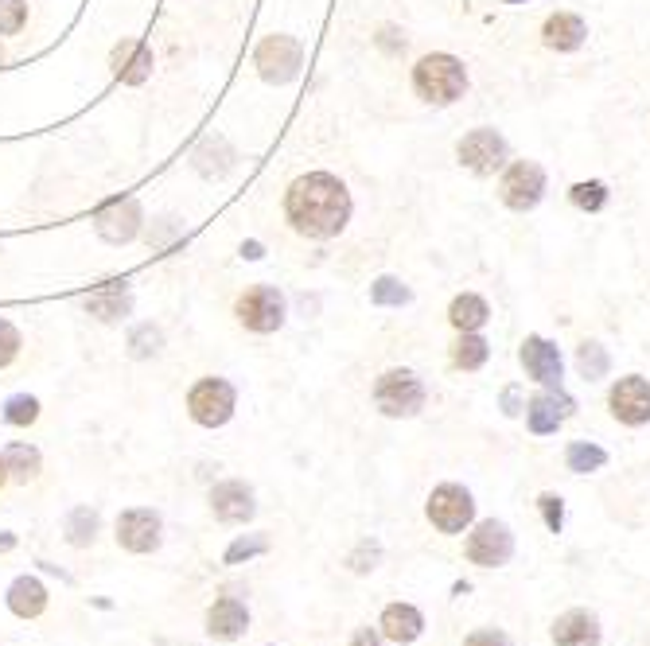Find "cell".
Instances as JSON below:
<instances>
[{
  "label": "cell",
  "instance_id": "obj_20",
  "mask_svg": "<svg viewBox=\"0 0 650 646\" xmlns=\"http://www.w3.org/2000/svg\"><path fill=\"white\" fill-rule=\"evenodd\" d=\"M584 36H588V28H584V20L577 12H553L542 28V39L549 51H577Z\"/></svg>",
  "mask_w": 650,
  "mask_h": 646
},
{
  "label": "cell",
  "instance_id": "obj_35",
  "mask_svg": "<svg viewBox=\"0 0 650 646\" xmlns=\"http://www.w3.org/2000/svg\"><path fill=\"white\" fill-rule=\"evenodd\" d=\"M28 24V4L24 0H0V36H16Z\"/></svg>",
  "mask_w": 650,
  "mask_h": 646
},
{
  "label": "cell",
  "instance_id": "obj_4",
  "mask_svg": "<svg viewBox=\"0 0 650 646\" xmlns=\"http://www.w3.org/2000/svg\"><path fill=\"white\" fill-rule=\"evenodd\" d=\"M234 401L238 397H234V386L226 378H203L187 394V413H191L195 425L218 429V425H226L234 417Z\"/></svg>",
  "mask_w": 650,
  "mask_h": 646
},
{
  "label": "cell",
  "instance_id": "obj_8",
  "mask_svg": "<svg viewBox=\"0 0 650 646\" xmlns=\"http://www.w3.org/2000/svg\"><path fill=\"white\" fill-rule=\"evenodd\" d=\"M141 203L133 199V195H121V199H109L106 207L94 215V226H98V234H102V242L109 246H125V242H133L137 234H141Z\"/></svg>",
  "mask_w": 650,
  "mask_h": 646
},
{
  "label": "cell",
  "instance_id": "obj_15",
  "mask_svg": "<svg viewBox=\"0 0 650 646\" xmlns=\"http://www.w3.org/2000/svg\"><path fill=\"white\" fill-rule=\"evenodd\" d=\"M211 510H215L218 522L238 526V522H250L257 503H253V491L246 487V483L226 479V483H218L215 491H211Z\"/></svg>",
  "mask_w": 650,
  "mask_h": 646
},
{
  "label": "cell",
  "instance_id": "obj_44",
  "mask_svg": "<svg viewBox=\"0 0 650 646\" xmlns=\"http://www.w3.org/2000/svg\"><path fill=\"white\" fill-rule=\"evenodd\" d=\"M8 549H16V538L12 534H0V553H8Z\"/></svg>",
  "mask_w": 650,
  "mask_h": 646
},
{
  "label": "cell",
  "instance_id": "obj_6",
  "mask_svg": "<svg viewBox=\"0 0 650 646\" xmlns=\"http://www.w3.org/2000/svg\"><path fill=\"white\" fill-rule=\"evenodd\" d=\"M238 320L242 327H250L257 335H269L285 323V296L277 292L273 285H253L238 296Z\"/></svg>",
  "mask_w": 650,
  "mask_h": 646
},
{
  "label": "cell",
  "instance_id": "obj_46",
  "mask_svg": "<svg viewBox=\"0 0 650 646\" xmlns=\"http://www.w3.org/2000/svg\"><path fill=\"white\" fill-rule=\"evenodd\" d=\"M0 63H4V47H0Z\"/></svg>",
  "mask_w": 650,
  "mask_h": 646
},
{
  "label": "cell",
  "instance_id": "obj_42",
  "mask_svg": "<svg viewBox=\"0 0 650 646\" xmlns=\"http://www.w3.org/2000/svg\"><path fill=\"white\" fill-rule=\"evenodd\" d=\"M351 646H382V639L370 631V627H362V631H355V639H351Z\"/></svg>",
  "mask_w": 650,
  "mask_h": 646
},
{
  "label": "cell",
  "instance_id": "obj_29",
  "mask_svg": "<svg viewBox=\"0 0 650 646\" xmlns=\"http://www.w3.org/2000/svg\"><path fill=\"white\" fill-rule=\"evenodd\" d=\"M98 534V514L90 506H74L71 518H67V541L71 545H90Z\"/></svg>",
  "mask_w": 650,
  "mask_h": 646
},
{
  "label": "cell",
  "instance_id": "obj_2",
  "mask_svg": "<svg viewBox=\"0 0 650 646\" xmlns=\"http://www.w3.org/2000/svg\"><path fill=\"white\" fill-rule=\"evenodd\" d=\"M413 90L429 102V106H452L456 98H464L468 90V71L456 55L433 51L413 67Z\"/></svg>",
  "mask_w": 650,
  "mask_h": 646
},
{
  "label": "cell",
  "instance_id": "obj_25",
  "mask_svg": "<svg viewBox=\"0 0 650 646\" xmlns=\"http://www.w3.org/2000/svg\"><path fill=\"white\" fill-rule=\"evenodd\" d=\"M4 467H8V475L12 479H20V483H28V479H36L43 460H39V452L32 444H8L4 448Z\"/></svg>",
  "mask_w": 650,
  "mask_h": 646
},
{
  "label": "cell",
  "instance_id": "obj_39",
  "mask_svg": "<svg viewBox=\"0 0 650 646\" xmlns=\"http://www.w3.org/2000/svg\"><path fill=\"white\" fill-rule=\"evenodd\" d=\"M464 646H510V639H506L503 631H475Z\"/></svg>",
  "mask_w": 650,
  "mask_h": 646
},
{
  "label": "cell",
  "instance_id": "obj_18",
  "mask_svg": "<svg viewBox=\"0 0 650 646\" xmlns=\"http://www.w3.org/2000/svg\"><path fill=\"white\" fill-rule=\"evenodd\" d=\"M553 643L557 646H600V623L588 611H565L553 623Z\"/></svg>",
  "mask_w": 650,
  "mask_h": 646
},
{
  "label": "cell",
  "instance_id": "obj_26",
  "mask_svg": "<svg viewBox=\"0 0 650 646\" xmlns=\"http://www.w3.org/2000/svg\"><path fill=\"white\" fill-rule=\"evenodd\" d=\"M487 355H491V347H487V339L475 335V331H464L460 343L452 347V362H456L460 370H479V366L487 362Z\"/></svg>",
  "mask_w": 650,
  "mask_h": 646
},
{
  "label": "cell",
  "instance_id": "obj_3",
  "mask_svg": "<svg viewBox=\"0 0 650 646\" xmlns=\"http://www.w3.org/2000/svg\"><path fill=\"white\" fill-rule=\"evenodd\" d=\"M374 401L386 417H417L425 409V386L413 370H386L374 386Z\"/></svg>",
  "mask_w": 650,
  "mask_h": 646
},
{
  "label": "cell",
  "instance_id": "obj_27",
  "mask_svg": "<svg viewBox=\"0 0 650 646\" xmlns=\"http://www.w3.org/2000/svg\"><path fill=\"white\" fill-rule=\"evenodd\" d=\"M565 460H569V471H577V475H588V471H600V467L608 464V452L604 448H596V444H569V452H565Z\"/></svg>",
  "mask_w": 650,
  "mask_h": 646
},
{
  "label": "cell",
  "instance_id": "obj_19",
  "mask_svg": "<svg viewBox=\"0 0 650 646\" xmlns=\"http://www.w3.org/2000/svg\"><path fill=\"white\" fill-rule=\"evenodd\" d=\"M250 627V611H246V604H238L234 596H222V600H215V608L207 611V631L215 635V639H238L242 631Z\"/></svg>",
  "mask_w": 650,
  "mask_h": 646
},
{
  "label": "cell",
  "instance_id": "obj_28",
  "mask_svg": "<svg viewBox=\"0 0 650 646\" xmlns=\"http://www.w3.org/2000/svg\"><path fill=\"white\" fill-rule=\"evenodd\" d=\"M160 347H164V331L160 327H152V323L133 327V335H129V355L133 359H156Z\"/></svg>",
  "mask_w": 650,
  "mask_h": 646
},
{
  "label": "cell",
  "instance_id": "obj_12",
  "mask_svg": "<svg viewBox=\"0 0 650 646\" xmlns=\"http://www.w3.org/2000/svg\"><path fill=\"white\" fill-rule=\"evenodd\" d=\"M608 405H612V417L623 421V425H647L650 421V382L639 378V374H627L619 378L608 394Z\"/></svg>",
  "mask_w": 650,
  "mask_h": 646
},
{
  "label": "cell",
  "instance_id": "obj_1",
  "mask_svg": "<svg viewBox=\"0 0 650 646\" xmlns=\"http://www.w3.org/2000/svg\"><path fill=\"white\" fill-rule=\"evenodd\" d=\"M285 215L304 238H335L351 218V191L331 172H308L292 180L285 195Z\"/></svg>",
  "mask_w": 650,
  "mask_h": 646
},
{
  "label": "cell",
  "instance_id": "obj_17",
  "mask_svg": "<svg viewBox=\"0 0 650 646\" xmlns=\"http://www.w3.org/2000/svg\"><path fill=\"white\" fill-rule=\"evenodd\" d=\"M86 312L98 316V320H121L133 312V292H129V281H106L102 288H94L86 296Z\"/></svg>",
  "mask_w": 650,
  "mask_h": 646
},
{
  "label": "cell",
  "instance_id": "obj_23",
  "mask_svg": "<svg viewBox=\"0 0 650 646\" xmlns=\"http://www.w3.org/2000/svg\"><path fill=\"white\" fill-rule=\"evenodd\" d=\"M421 627H425V619L413 604H390L382 611V635L390 643H413L421 635Z\"/></svg>",
  "mask_w": 650,
  "mask_h": 646
},
{
  "label": "cell",
  "instance_id": "obj_38",
  "mask_svg": "<svg viewBox=\"0 0 650 646\" xmlns=\"http://www.w3.org/2000/svg\"><path fill=\"white\" fill-rule=\"evenodd\" d=\"M378 557H382V549H378V545H370V541H362V549L351 557V569H355V573H370Z\"/></svg>",
  "mask_w": 650,
  "mask_h": 646
},
{
  "label": "cell",
  "instance_id": "obj_22",
  "mask_svg": "<svg viewBox=\"0 0 650 646\" xmlns=\"http://www.w3.org/2000/svg\"><path fill=\"white\" fill-rule=\"evenodd\" d=\"M8 608L12 615H20V619H36L47 611V588H43V580L36 576H20V580H12V588H8Z\"/></svg>",
  "mask_w": 650,
  "mask_h": 646
},
{
  "label": "cell",
  "instance_id": "obj_32",
  "mask_svg": "<svg viewBox=\"0 0 650 646\" xmlns=\"http://www.w3.org/2000/svg\"><path fill=\"white\" fill-rule=\"evenodd\" d=\"M39 417V401L32 394H16V397H8V405H4V421L8 425H32Z\"/></svg>",
  "mask_w": 650,
  "mask_h": 646
},
{
  "label": "cell",
  "instance_id": "obj_47",
  "mask_svg": "<svg viewBox=\"0 0 650 646\" xmlns=\"http://www.w3.org/2000/svg\"><path fill=\"white\" fill-rule=\"evenodd\" d=\"M503 4H518V0H503Z\"/></svg>",
  "mask_w": 650,
  "mask_h": 646
},
{
  "label": "cell",
  "instance_id": "obj_21",
  "mask_svg": "<svg viewBox=\"0 0 650 646\" xmlns=\"http://www.w3.org/2000/svg\"><path fill=\"white\" fill-rule=\"evenodd\" d=\"M113 71L121 82H129V86H141L148 74H152V51H148L145 43H137V39H125L121 47H117V55H113Z\"/></svg>",
  "mask_w": 650,
  "mask_h": 646
},
{
  "label": "cell",
  "instance_id": "obj_11",
  "mask_svg": "<svg viewBox=\"0 0 650 646\" xmlns=\"http://www.w3.org/2000/svg\"><path fill=\"white\" fill-rule=\"evenodd\" d=\"M510 553H514V538H510V530H506L503 522H479L475 526V534L468 538V561L471 565H483V569H499L510 561Z\"/></svg>",
  "mask_w": 650,
  "mask_h": 646
},
{
  "label": "cell",
  "instance_id": "obj_24",
  "mask_svg": "<svg viewBox=\"0 0 650 646\" xmlns=\"http://www.w3.org/2000/svg\"><path fill=\"white\" fill-rule=\"evenodd\" d=\"M448 320H452V327H460V331H479L483 323L491 320V308H487L483 296L460 292V296L452 300V308H448Z\"/></svg>",
  "mask_w": 650,
  "mask_h": 646
},
{
  "label": "cell",
  "instance_id": "obj_9",
  "mask_svg": "<svg viewBox=\"0 0 650 646\" xmlns=\"http://www.w3.org/2000/svg\"><path fill=\"white\" fill-rule=\"evenodd\" d=\"M475 514V503L464 487L456 483H440L433 495H429V522H433L440 534H460Z\"/></svg>",
  "mask_w": 650,
  "mask_h": 646
},
{
  "label": "cell",
  "instance_id": "obj_40",
  "mask_svg": "<svg viewBox=\"0 0 650 646\" xmlns=\"http://www.w3.org/2000/svg\"><path fill=\"white\" fill-rule=\"evenodd\" d=\"M503 413L506 417H518V413H522V394H518V386H506L503 390Z\"/></svg>",
  "mask_w": 650,
  "mask_h": 646
},
{
  "label": "cell",
  "instance_id": "obj_43",
  "mask_svg": "<svg viewBox=\"0 0 650 646\" xmlns=\"http://www.w3.org/2000/svg\"><path fill=\"white\" fill-rule=\"evenodd\" d=\"M242 257L257 261V257H261V242H242Z\"/></svg>",
  "mask_w": 650,
  "mask_h": 646
},
{
  "label": "cell",
  "instance_id": "obj_16",
  "mask_svg": "<svg viewBox=\"0 0 650 646\" xmlns=\"http://www.w3.org/2000/svg\"><path fill=\"white\" fill-rule=\"evenodd\" d=\"M573 409H577L573 397H565L561 390L557 394H538L530 401V409H526V425H530V432H538V436H549V432L561 429V421Z\"/></svg>",
  "mask_w": 650,
  "mask_h": 646
},
{
  "label": "cell",
  "instance_id": "obj_36",
  "mask_svg": "<svg viewBox=\"0 0 650 646\" xmlns=\"http://www.w3.org/2000/svg\"><path fill=\"white\" fill-rule=\"evenodd\" d=\"M20 347H24L20 331H16L8 320H0V366H8V362L16 359V355H20Z\"/></svg>",
  "mask_w": 650,
  "mask_h": 646
},
{
  "label": "cell",
  "instance_id": "obj_30",
  "mask_svg": "<svg viewBox=\"0 0 650 646\" xmlns=\"http://www.w3.org/2000/svg\"><path fill=\"white\" fill-rule=\"evenodd\" d=\"M577 366H580V374H584L588 382H596V378H604V374H608L612 359H608V351H604L600 343H580Z\"/></svg>",
  "mask_w": 650,
  "mask_h": 646
},
{
  "label": "cell",
  "instance_id": "obj_10",
  "mask_svg": "<svg viewBox=\"0 0 650 646\" xmlns=\"http://www.w3.org/2000/svg\"><path fill=\"white\" fill-rule=\"evenodd\" d=\"M456 156H460V164L471 168L475 176H491L495 168L506 164L503 133H495V129H471L468 137L456 144Z\"/></svg>",
  "mask_w": 650,
  "mask_h": 646
},
{
  "label": "cell",
  "instance_id": "obj_5",
  "mask_svg": "<svg viewBox=\"0 0 650 646\" xmlns=\"http://www.w3.org/2000/svg\"><path fill=\"white\" fill-rule=\"evenodd\" d=\"M499 195L510 211H534L545 195V172L538 160H514L499 180Z\"/></svg>",
  "mask_w": 650,
  "mask_h": 646
},
{
  "label": "cell",
  "instance_id": "obj_13",
  "mask_svg": "<svg viewBox=\"0 0 650 646\" xmlns=\"http://www.w3.org/2000/svg\"><path fill=\"white\" fill-rule=\"evenodd\" d=\"M518 359H522L526 374H530L534 382H542L549 390H561V355H557V347H553L549 339H542V335H526Z\"/></svg>",
  "mask_w": 650,
  "mask_h": 646
},
{
  "label": "cell",
  "instance_id": "obj_7",
  "mask_svg": "<svg viewBox=\"0 0 650 646\" xmlns=\"http://www.w3.org/2000/svg\"><path fill=\"white\" fill-rule=\"evenodd\" d=\"M253 63H257V71H261L265 82L285 86V82H292V78L300 74L304 55H300V43H296L292 36H269V39H261Z\"/></svg>",
  "mask_w": 650,
  "mask_h": 646
},
{
  "label": "cell",
  "instance_id": "obj_37",
  "mask_svg": "<svg viewBox=\"0 0 650 646\" xmlns=\"http://www.w3.org/2000/svg\"><path fill=\"white\" fill-rule=\"evenodd\" d=\"M538 506H542V514H545V526H549L553 534H561V526H565V506H561V499H557V495H542Z\"/></svg>",
  "mask_w": 650,
  "mask_h": 646
},
{
  "label": "cell",
  "instance_id": "obj_14",
  "mask_svg": "<svg viewBox=\"0 0 650 646\" xmlns=\"http://www.w3.org/2000/svg\"><path fill=\"white\" fill-rule=\"evenodd\" d=\"M117 545L129 553H152L160 545V518L152 510H125L117 518Z\"/></svg>",
  "mask_w": 650,
  "mask_h": 646
},
{
  "label": "cell",
  "instance_id": "obj_31",
  "mask_svg": "<svg viewBox=\"0 0 650 646\" xmlns=\"http://www.w3.org/2000/svg\"><path fill=\"white\" fill-rule=\"evenodd\" d=\"M370 300L382 308H401V304H409V288L401 285L398 277H378L370 285Z\"/></svg>",
  "mask_w": 650,
  "mask_h": 646
},
{
  "label": "cell",
  "instance_id": "obj_33",
  "mask_svg": "<svg viewBox=\"0 0 650 646\" xmlns=\"http://www.w3.org/2000/svg\"><path fill=\"white\" fill-rule=\"evenodd\" d=\"M569 195H573V203H577L580 211H600V207L608 203V187H604L600 180L577 183V187H573Z\"/></svg>",
  "mask_w": 650,
  "mask_h": 646
},
{
  "label": "cell",
  "instance_id": "obj_45",
  "mask_svg": "<svg viewBox=\"0 0 650 646\" xmlns=\"http://www.w3.org/2000/svg\"><path fill=\"white\" fill-rule=\"evenodd\" d=\"M4 479H8V467H4V456H0V487H4Z\"/></svg>",
  "mask_w": 650,
  "mask_h": 646
},
{
  "label": "cell",
  "instance_id": "obj_41",
  "mask_svg": "<svg viewBox=\"0 0 650 646\" xmlns=\"http://www.w3.org/2000/svg\"><path fill=\"white\" fill-rule=\"evenodd\" d=\"M394 36H398L394 28H382V36H378V43H382L386 51H401V47H405V39H394Z\"/></svg>",
  "mask_w": 650,
  "mask_h": 646
},
{
  "label": "cell",
  "instance_id": "obj_34",
  "mask_svg": "<svg viewBox=\"0 0 650 646\" xmlns=\"http://www.w3.org/2000/svg\"><path fill=\"white\" fill-rule=\"evenodd\" d=\"M269 549V538L265 534H250V538H238L230 549H226V565H242L250 557H261Z\"/></svg>",
  "mask_w": 650,
  "mask_h": 646
}]
</instances>
